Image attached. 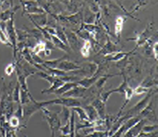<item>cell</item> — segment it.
Listing matches in <instances>:
<instances>
[{"label": "cell", "mask_w": 158, "mask_h": 137, "mask_svg": "<svg viewBox=\"0 0 158 137\" xmlns=\"http://www.w3.org/2000/svg\"><path fill=\"white\" fill-rule=\"evenodd\" d=\"M40 110L42 111L43 114H44V118L45 119V121L50 127L51 132V137H55L56 134L59 131L61 126H62V122H61V119L59 117L60 112H56V113L51 112L47 107H43Z\"/></svg>", "instance_id": "cell-1"}, {"label": "cell", "mask_w": 158, "mask_h": 137, "mask_svg": "<svg viewBox=\"0 0 158 137\" xmlns=\"http://www.w3.org/2000/svg\"><path fill=\"white\" fill-rule=\"evenodd\" d=\"M83 102L77 100L76 98H71V97H63L59 96L57 98H55L53 100L43 101V102H38V104L42 109L43 107H47L49 105H59L64 106L67 108H73V107H83Z\"/></svg>", "instance_id": "cell-2"}, {"label": "cell", "mask_w": 158, "mask_h": 137, "mask_svg": "<svg viewBox=\"0 0 158 137\" xmlns=\"http://www.w3.org/2000/svg\"><path fill=\"white\" fill-rule=\"evenodd\" d=\"M157 93V89H151L148 93L146 96L143 98L142 100H140L135 106H133L131 109H130L128 112H126L125 114H123L127 119H130L131 117H134V116H137L139 115V114L142 112V110H143L144 108L147 106V104L149 103V102L150 99L153 97L154 96H156V94Z\"/></svg>", "instance_id": "cell-3"}, {"label": "cell", "mask_w": 158, "mask_h": 137, "mask_svg": "<svg viewBox=\"0 0 158 137\" xmlns=\"http://www.w3.org/2000/svg\"><path fill=\"white\" fill-rule=\"evenodd\" d=\"M20 3L23 7V13L28 15L47 13L45 10L42 8L35 0H21Z\"/></svg>", "instance_id": "cell-4"}, {"label": "cell", "mask_w": 158, "mask_h": 137, "mask_svg": "<svg viewBox=\"0 0 158 137\" xmlns=\"http://www.w3.org/2000/svg\"><path fill=\"white\" fill-rule=\"evenodd\" d=\"M154 97L155 96L150 99L147 106L142 110V112L139 114V116L142 119H145L147 122H151L154 124H156L157 117H156V113L154 108Z\"/></svg>", "instance_id": "cell-5"}, {"label": "cell", "mask_w": 158, "mask_h": 137, "mask_svg": "<svg viewBox=\"0 0 158 137\" xmlns=\"http://www.w3.org/2000/svg\"><path fill=\"white\" fill-rule=\"evenodd\" d=\"M64 30L65 36L67 38L69 48L74 50L75 52L79 51L81 46L83 44V43L81 42V39L77 37L76 32L73 31H71L70 29H66V28H64Z\"/></svg>", "instance_id": "cell-6"}, {"label": "cell", "mask_w": 158, "mask_h": 137, "mask_svg": "<svg viewBox=\"0 0 158 137\" xmlns=\"http://www.w3.org/2000/svg\"><path fill=\"white\" fill-rule=\"evenodd\" d=\"M152 30H153V22L151 23H149V25L146 27V29L144 30L142 32L141 34H138L135 37H132V38H127V41L130 40H135L136 42V45H135V49H138L139 47H142L143 45V44L145 42L149 39V37H151V33H152Z\"/></svg>", "instance_id": "cell-7"}, {"label": "cell", "mask_w": 158, "mask_h": 137, "mask_svg": "<svg viewBox=\"0 0 158 137\" xmlns=\"http://www.w3.org/2000/svg\"><path fill=\"white\" fill-rule=\"evenodd\" d=\"M118 51H121V50H119L116 47V44L110 40V37L107 36L105 44H103V46L101 48V50L98 51L96 56H104L110 55V54H112V53H116V52H118Z\"/></svg>", "instance_id": "cell-8"}, {"label": "cell", "mask_w": 158, "mask_h": 137, "mask_svg": "<svg viewBox=\"0 0 158 137\" xmlns=\"http://www.w3.org/2000/svg\"><path fill=\"white\" fill-rule=\"evenodd\" d=\"M82 68H83V65L79 64L77 62H73V61L68 60V58L62 60L56 66L57 69H60L63 71H67V72L81 69Z\"/></svg>", "instance_id": "cell-9"}, {"label": "cell", "mask_w": 158, "mask_h": 137, "mask_svg": "<svg viewBox=\"0 0 158 137\" xmlns=\"http://www.w3.org/2000/svg\"><path fill=\"white\" fill-rule=\"evenodd\" d=\"M90 104L95 108V110H97L98 115H99V118H105V116H106V114H107V111H106V102H102V101L100 99V97L98 96V97H96V98L91 102Z\"/></svg>", "instance_id": "cell-10"}, {"label": "cell", "mask_w": 158, "mask_h": 137, "mask_svg": "<svg viewBox=\"0 0 158 137\" xmlns=\"http://www.w3.org/2000/svg\"><path fill=\"white\" fill-rule=\"evenodd\" d=\"M148 122L145 119H141L137 123H135L123 135V137H136L142 132V128Z\"/></svg>", "instance_id": "cell-11"}, {"label": "cell", "mask_w": 158, "mask_h": 137, "mask_svg": "<svg viewBox=\"0 0 158 137\" xmlns=\"http://www.w3.org/2000/svg\"><path fill=\"white\" fill-rule=\"evenodd\" d=\"M135 51V49L134 48V50H132L130 52H123V51H118L116 53H112L110 55H106L104 56H102L103 59L105 60L106 62H119L122 59H123L126 56L131 55L133 54Z\"/></svg>", "instance_id": "cell-12"}, {"label": "cell", "mask_w": 158, "mask_h": 137, "mask_svg": "<svg viewBox=\"0 0 158 137\" xmlns=\"http://www.w3.org/2000/svg\"><path fill=\"white\" fill-rule=\"evenodd\" d=\"M116 76H120V73H116V74H104L101 77H99L98 79L96 81L95 84H94V88L98 90L99 93L103 90V87L105 85V83L107 82L108 80L110 78L114 77H116Z\"/></svg>", "instance_id": "cell-13"}, {"label": "cell", "mask_w": 158, "mask_h": 137, "mask_svg": "<svg viewBox=\"0 0 158 137\" xmlns=\"http://www.w3.org/2000/svg\"><path fill=\"white\" fill-rule=\"evenodd\" d=\"M28 16L34 24H37L40 27L46 26L47 23H48V18H47L46 13L33 14V15H28Z\"/></svg>", "instance_id": "cell-14"}, {"label": "cell", "mask_w": 158, "mask_h": 137, "mask_svg": "<svg viewBox=\"0 0 158 137\" xmlns=\"http://www.w3.org/2000/svg\"><path fill=\"white\" fill-rule=\"evenodd\" d=\"M126 21V18L123 16H117L115 23V37L118 42L121 40V34L123 29V24Z\"/></svg>", "instance_id": "cell-15"}, {"label": "cell", "mask_w": 158, "mask_h": 137, "mask_svg": "<svg viewBox=\"0 0 158 137\" xmlns=\"http://www.w3.org/2000/svg\"><path fill=\"white\" fill-rule=\"evenodd\" d=\"M98 77H99V76H95V75L91 76V77H86L80 79L79 81L77 82V83L85 89H89L95 84V82L98 80Z\"/></svg>", "instance_id": "cell-16"}, {"label": "cell", "mask_w": 158, "mask_h": 137, "mask_svg": "<svg viewBox=\"0 0 158 137\" xmlns=\"http://www.w3.org/2000/svg\"><path fill=\"white\" fill-rule=\"evenodd\" d=\"M19 8H20V6L16 5L15 7H11V8L5 10V11H3L2 13H0V21H1V22L9 21L10 19H11L14 17L16 11H17Z\"/></svg>", "instance_id": "cell-17"}, {"label": "cell", "mask_w": 158, "mask_h": 137, "mask_svg": "<svg viewBox=\"0 0 158 137\" xmlns=\"http://www.w3.org/2000/svg\"><path fill=\"white\" fill-rule=\"evenodd\" d=\"M83 109H84V111H85V113H86L89 120L90 122H95V121H97L98 119H99V115H98L97 110H95V108H94L91 104L83 106Z\"/></svg>", "instance_id": "cell-18"}, {"label": "cell", "mask_w": 158, "mask_h": 137, "mask_svg": "<svg viewBox=\"0 0 158 137\" xmlns=\"http://www.w3.org/2000/svg\"><path fill=\"white\" fill-rule=\"evenodd\" d=\"M141 86L147 89H150L153 86L157 85V77H156V74L151 73L150 76H148L147 77L144 79L143 82L140 83Z\"/></svg>", "instance_id": "cell-19"}, {"label": "cell", "mask_w": 158, "mask_h": 137, "mask_svg": "<svg viewBox=\"0 0 158 137\" xmlns=\"http://www.w3.org/2000/svg\"><path fill=\"white\" fill-rule=\"evenodd\" d=\"M77 85V82H64L60 88H58L56 90L53 92V94L56 96H62L64 93L70 90L72 88H74Z\"/></svg>", "instance_id": "cell-20"}, {"label": "cell", "mask_w": 158, "mask_h": 137, "mask_svg": "<svg viewBox=\"0 0 158 137\" xmlns=\"http://www.w3.org/2000/svg\"><path fill=\"white\" fill-rule=\"evenodd\" d=\"M92 49V43L89 40H85L83 42V44L80 48L79 52L81 53L82 56H84V58H88L90 55V51Z\"/></svg>", "instance_id": "cell-21"}, {"label": "cell", "mask_w": 158, "mask_h": 137, "mask_svg": "<svg viewBox=\"0 0 158 137\" xmlns=\"http://www.w3.org/2000/svg\"><path fill=\"white\" fill-rule=\"evenodd\" d=\"M64 83V81H62L60 78L57 77L55 79V81L53 82V83L51 85V87L49 88V89H43L41 93L42 94H53V92L56 90L58 88H60L63 84Z\"/></svg>", "instance_id": "cell-22"}, {"label": "cell", "mask_w": 158, "mask_h": 137, "mask_svg": "<svg viewBox=\"0 0 158 137\" xmlns=\"http://www.w3.org/2000/svg\"><path fill=\"white\" fill-rule=\"evenodd\" d=\"M51 43L53 44V45L58 48L59 50H63V51H65V52H68L69 51V47L67 45H65L64 44L63 42L61 41L60 39L56 36H54V35H51Z\"/></svg>", "instance_id": "cell-23"}, {"label": "cell", "mask_w": 158, "mask_h": 137, "mask_svg": "<svg viewBox=\"0 0 158 137\" xmlns=\"http://www.w3.org/2000/svg\"><path fill=\"white\" fill-rule=\"evenodd\" d=\"M45 50H46V42L43 41V40L37 42V44L33 46L31 50L30 49V50L36 55H38L40 53H44Z\"/></svg>", "instance_id": "cell-24"}, {"label": "cell", "mask_w": 158, "mask_h": 137, "mask_svg": "<svg viewBox=\"0 0 158 137\" xmlns=\"http://www.w3.org/2000/svg\"><path fill=\"white\" fill-rule=\"evenodd\" d=\"M7 124L10 128L16 129V130H20V125H21V122L17 116H15L14 114H12L8 120H7Z\"/></svg>", "instance_id": "cell-25"}, {"label": "cell", "mask_w": 158, "mask_h": 137, "mask_svg": "<svg viewBox=\"0 0 158 137\" xmlns=\"http://www.w3.org/2000/svg\"><path fill=\"white\" fill-rule=\"evenodd\" d=\"M71 110L74 111L75 113H77V115H78L79 120L81 121V122H90L89 120L88 116H87V114L85 113V111L83 109V107H73V108H70Z\"/></svg>", "instance_id": "cell-26"}, {"label": "cell", "mask_w": 158, "mask_h": 137, "mask_svg": "<svg viewBox=\"0 0 158 137\" xmlns=\"http://www.w3.org/2000/svg\"><path fill=\"white\" fill-rule=\"evenodd\" d=\"M12 101L18 104L20 103V84L19 82H17L12 91Z\"/></svg>", "instance_id": "cell-27"}, {"label": "cell", "mask_w": 158, "mask_h": 137, "mask_svg": "<svg viewBox=\"0 0 158 137\" xmlns=\"http://www.w3.org/2000/svg\"><path fill=\"white\" fill-rule=\"evenodd\" d=\"M148 2H149V0H137L136 3H135V5H133V9L131 10L130 14L132 15V14L135 13V11H138L142 7H143V6L147 5Z\"/></svg>", "instance_id": "cell-28"}, {"label": "cell", "mask_w": 158, "mask_h": 137, "mask_svg": "<svg viewBox=\"0 0 158 137\" xmlns=\"http://www.w3.org/2000/svg\"><path fill=\"white\" fill-rule=\"evenodd\" d=\"M157 124H151V125H147L145 124L143 128L142 132L143 133H152L155 131H157Z\"/></svg>", "instance_id": "cell-29"}, {"label": "cell", "mask_w": 158, "mask_h": 137, "mask_svg": "<svg viewBox=\"0 0 158 137\" xmlns=\"http://www.w3.org/2000/svg\"><path fill=\"white\" fill-rule=\"evenodd\" d=\"M151 89H147V88H144L141 85H138L137 87H135L134 89V95H137V96H140V95H143L145 93H148V92Z\"/></svg>", "instance_id": "cell-30"}, {"label": "cell", "mask_w": 158, "mask_h": 137, "mask_svg": "<svg viewBox=\"0 0 158 137\" xmlns=\"http://www.w3.org/2000/svg\"><path fill=\"white\" fill-rule=\"evenodd\" d=\"M108 134V131H94L84 137H104Z\"/></svg>", "instance_id": "cell-31"}, {"label": "cell", "mask_w": 158, "mask_h": 137, "mask_svg": "<svg viewBox=\"0 0 158 137\" xmlns=\"http://www.w3.org/2000/svg\"><path fill=\"white\" fill-rule=\"evenodd\" d=\"M16 68V63H11V64H9L6 68L5 69V73L7 75V76H10L11 74L13 73V71Z\"/></svg>", "instance_id": "cell-32"}, {"label": "cell", "mask_w": 158, "mask_h": 137, "mask_svg": "<svg viewBox=\"0 0 158 137\" xmlns=\"http://www.w3.org/2000/svg\"><path fill=\"white\" fill-rule=\"evenodd\" d=\"M157 131H155L152 133H143L141 132L136 137H157Z\"/></svg>", "instance_id": "cell-33"}, {"label": "cell", "mask_w": 158, "mask_h": 137, "mask_svg": "<svg viewBox=\"0 0 158 137\" xmlns=\"http://www.w3.org/2000/svg\"><path fill=\"white\" fill-rule=\"evenodd\" d=\"M157 46H158V43L156 41L152 45V55H153L154 58L156 61H157Z\"/></svg>", "instance_id": "cell-34"}, {"label": "cell", "mask_w": 158, "mask_h": 137, "mask_svg": "<svg viewBox=\"0 0 158 137\" xmlns=\"http://www.w3.org/2000/svg\"><path fill=\"white\" fill-rule=\"evenodd\" d=\"M65 3H66L67 5H69V0H65Z\"/></svg>", "instance_id": "cell-35"}, {"label": "cell", "mask_w": 158, "mask_h": 137, "mask_svg": "<svg viewBox=\"0 0 158 137\" xmlns=\"http://www.w3.org/2000/svg\"><path fill=\"white\" fill-rule=\"evenodd\" d=\"M23 137H28L27 135H23Z\"/></svg>", "instance_id": "cell-36"}, {"label": "cell", "mask_w": 158, "mask_h": 137, "mask_svg": "<svg viewBox=\"0 0 158 137\" xmlns=\"http://www.w3.org/2000/svg\"><path fill=\"white\" fill-rule=\"evenodd\" d=\"M0 95H1V93H0Z\"/></svg>", "instance_id": "cell-37"}]
</instances>
